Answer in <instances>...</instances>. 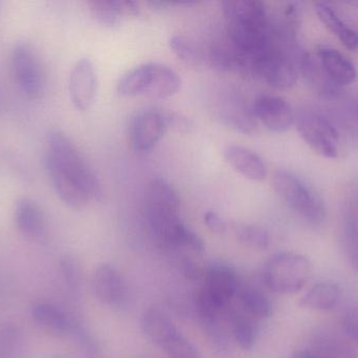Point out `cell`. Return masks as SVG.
Instances as JSON below:
<instances>
[{
  "instance_id": "1",
  "label": "cell",
  "mask_w": 358,
  "mask_h": 358,
  "mask_svg": "<svg viewBox=\"0 0 358 358\" xmlns=\"http://www.w3.org/2000/svg\"><path fill=\"white\" fill-rule=\"evenodd\" d=\"M179 212L180 198L173 185L164 179H153L145 193V216L151 235L162 247L201 254V239L183 224Z\"/></svg>"
},
{
  "instance_id": "2",
  "label": "cell",
  "mask_w": 358,
  "mask_h": 358,
  "mask_svg": "<svg viewBox=\"0 0 358 358\" xmlns=\"http://www.w3.org/2000/svg\"><path fill=\"white\" fill-rule=\"evenodd\" d=\"M231 46L240 61V69L252 73L275 38L266 6L258 0H227L222 2Z\"/></svg>"
},
{
  "instance_id": "3",
  "label": "cell",
  "mask_w": 358,
  "mask_h": 358,
  "mask_svg": "<svg viewBox=\"0 0 358 358\" xmlns=\"http://www.w3.org/2000/svg\"><path fill=\"white\" fill-rule=\"evenodd\" d=\"M273 185L286 205L307 224L320 227L327 220V206L315 187L288 170H278Z\"/></svg>"
},
{
  "instance_id": "4",
  "label": "cell",
  "mask_w": 358,
  "mask_h": 358,
  "mask_svg": "<svg viewBox=\"0 0 358 358\" xmlns=\"http://www.w3.org/2000/svg\"><path fill=\"white\" fill-rule=\"evenodd\" d=\"M43 160L75 179L90 193L92 200L102 197V186L98 177L73 141L61 130H52L48 132Z\"/></svg>"
},
{
  "instance_id": "5",
  "label": "cell",
  "mask_w": 358,
  "mask_h": 358,
  "mask_svg": "<svg viewBox=\"0 0 358 358\" xmlns=\"http://www.w3.org/2000/svg\"><path fill=\"white\" fill-rule=\"evenodd\" d=\"M310 275L308 259L294 252H279L265 263L262 279L275 294H294L305 287Z\"/></svg>"
},
{
  "instance_id": "6",
  "label": "cell",
  "mask_w": 358,
  "mask_h": 358,
  "mask_svg": "<svg viewBox=\"0 0 358 358\" xmlns=\"http://www.w3.org/2000/svg\"><path fill=\"white\" fill-rule=\"evenodd\" d=\"M294 125L301 138L315 153L326 159H336L340 153V132L331 120L313 109L296 111Z\"/></svg>"
},
{
  "instance_id": "7",
  "label": "cell",
  "mask_w": 358,
  "mask_h": 358,
  "mask_svg": "<svg viewBox=\"0 0 358 358\" xmlns=\"http://www.w3.org/2000/svg\"><path fill=\"white\" fill-rule=\"evenodd\" d=\"M241 284L233 267L214 263L204 275V283L198 294V306L206 307L219 313H227Z\"/></svg>"
},
{
  "instance_id": "8",
  "label": "cell",
  "mask_w": 358,
  "mask_h": 358,
  "mask_svg": "<svg viewBox=\"0 0 358 358\" xmlns=\"http://www.w3.org/2000/svg\"><path fill=\"white\" fill-rule=\"evenodd\" d=\"M147 338L170 358H199L197 349L178 331L171 319L157 308H149L142 317Z\"/></svg>"
},
{
  "instance_id": "9",
  "label": "cell",
  "mask_w": 358,
  "mask_h": 358,
  "mask_svg": "<svg viewBox=\"0 0 358 358\" xmlns=\"http://www.w3.org/2000/svg\"><path fill=\"white\" fill-rule=\"evenodd\" d=\"M12 67L20 90L29 98H40L45 88V76L37 54L29 44L19 42L14 46Z\"/></svg>"
},
{
  "instance_id": "10",
  "label": "cell",
  "mask_w": 358,
  "mask_h": 358,
  "mask_svg": "<svg viewBox=\"0 0 358 358\" xmlns=\"http://www.w3.org/2000/svg\"><path fill=\"white\" fill-rule=\"evenodd\" d=\"M168 130L167 113L157 109L136 111L128 126L130 144L138 153H148Z\"/></svg>"
},
{
  "instance_id": "11",
  "label": "cell",
  "mask_w": 358,
  "mask_h": 358,
  "mask_svg": "<svg viewBox=\"0 0 358 358\" xmlns=\"http://www.w3.org/2000/svg\"><path fill=\"white\" fill-rule=\"evenodd\" d=\"M252 109L257 121L271 132H285L294 124L296 111L282 97L262 95L255 100Z\"/></svg>"
},
{
  "instance_id": "12",
  "label": "cell",
  "mask_w": 358,
  "mask_h": 358,
  "mask_svg": "<svg viewBox=\"0 0 358 358\" xmlns=\"http://www.w3.org/2000/svg\"><path fill=\"white\" fill-rule=\"evenodd\" d=\"M69 92L73 106L79 111H87L98 92V76L94 63L88 58L76 62L69 75Z\"/></svg>"
},
{
  "instance_id": "13",
  "label": "cell",
  "mask_w": 358,
  "mask_h": 358,
  "mask_svg": "<svg viewBox=\"0 0 358 358\" xmlns=\"http://www.w3.org/2000/svg\"><path fill=\"white\" fill-rule=\"evenodd\" d=\"M92 288L96 298L110 307H120L127 298V289L123 277L115 267L102 264L94 271Z\"/></svg>"
},
{
  "instance_id": "14",
  "label": "cell",
  "mask_w": 358,
  "mask_h": 358,
  "mask_svg": "<svg viewBox=\"0 0 358 358\" xmlns=\"http://www.w3.org/2000/svg\"><path fill=\"white\" fill-rule=\"evenodd\" d=\"M317 55L324 74L336 88L350 85L357 80L355 64L340 50L323 44L317 46Z\"/></svg>"
},
{
  "instance_id": "15",
  "label": "cell",
  "mask_w": 358,
  "mask_h": 358,
  "mask_svg": "<svg viewBox=\"0 0 358 358\" xmlns=\"http://www.w3.org/2000/svg\"><path fill=\"white\" fill-rule=\"evenodd\" d=\"M43 165L55 191L67 206L79 209L84 207L88 201L92 200L90 193L75 179L67 176L65 172L52 165L50 162L43 160Z\"/></svg>"
},
{
  "instance_id": "16",
  "label": "cell",
  "mask_w": 358,
  "mask_h": 358,
  "mask_svg": "<svg viewBox=\"0 0 358 358\" xmlns=\"http://www.w3.org/2000/svg\"><path fill=\"white\" fill-rule=\"evenodd\" d=\"M227 163L244 178L252 181H263L267 176L264 160L246 147L240 145H227L223 151Z\"/></svg>"
},
{
  "instance_id": "17",
  "label": "cell",
  "mask_w": 358,
  "mask_h": 358,
  "mask_svg": "<svg viewBox=\"0 0 358 358\" xmlns=\"http://www.w3.org/2000/svg\"><path fill=\"white\" fill-rule=\"evenodd\" d=\"M180 86V77L171 67L162 63H149L144 96L155 100H164L178 94Z\"/></svg>"
},
{
  "instance_id": "18",
  "label": "cell",
  "mask_w": 358,
  "mask_h": 358,
  "mask_svg": "<svg viewBox=\"0 0 358 358\" xmlns=\"http://www.w3.org/2000/svg\"><path fill=\"white\" fill-rule=\"evenodd\" d=\"M31 317L42 329L57 336H71L77 323L60 307L48 302L36 303L31 308Z\"/></svg>"
},
{
  "instance_id": "19",
  "label": "cell",
  "mask_w": 358,
  "mask_h": 358,
  "mask_svg": "<svg viewBox=\"0 0 358 358\" xmlns=\"http://www.w3.org/2000/svg\"><path fill=\"white\" fill-rule=\"evenodd\" d=\"M90 13L99 25L108 29L119 27L123 17L138 15V6L129 0H92L88 2Z\"/></svg>"
},
{
  "instance_id": "20",
  "label": "cell",
  "mask_w": 358,
  "mask_h": 358,
  "mask_svg": "<svg viewBox=\"0 0 358 358\" xmlns=\"http://www.w3.org/2000/svg\"><path fill=\"white\" fill-rule=\"evenodd\" d=\"M15 221L19 230L29 239L38 240L45 231V218L40 206L33 200L21 199L15 208Z\"/></svg>"
},
{
  "instance_id": "21",
  "label": "cell",
  "mask_w": 358,
  "mask_h": 358,
  "mask_svg": "<svg viewBox=\"0 0 358 358\" xmlns=\"http://www.w3.org/2000/svg\"><path fill=\"white\" fill-rule=\"evenodd\" d=\"M315 10L322 23L340 39L345 48L358 50V31L345 23L334 8L326 2L317 1L315 2Z\"/></svg>"
},
{
  "instance_id": "22",
  "label": "cell",
  "mask_w": 358,
  "mask_h": 358,
  "mask_svg": "<svg viewBox=\"0 0 358 358\" xmlns=\"http://www.w3.org/2000/svg\"><path fill=\"white\" fill-rule=\"evenodd\" d=\"M196 308L200 325L212 346L218 351L227 350L229 348V336L224 327L227 313H219L197 305Z\"/></svg>"
},
{
  "instance_id": "23",
  "label": "cell",
  "mask_w": 358,
  "mask_h": 358,
  "mask_svg": "<svg viewBox=\"0 0 358 358\" xmlns=\"http://www.w3.org/2000/svg\"><path fill=\"white\" fill-rule=\"evenodd\" d=\"M342 290L340 286L329 282L315 284L304 294L300 306L311 310H330L340 302Z\"/></svg>"
},
{
  "instance_id": "24",
  "label": "cell",
  "mask_w": 358,
  "mask_h": 358,
  "mask_svg": "<svg viewBox=\"0 0 358 358\" xmlns=\"http://www.w3.org/2000/svg\"><path fill=\"white\" fill-rule=\"evenodd\" d=\"M220 117L223 123L242 134H254L258 125L252 107L239 100H229L225 103L220 109Z\"/></svg>"
},
{
  "instance_id": "25",
  "label": "cell",
  "mask_w": 358,
  "mask_h": 358,
  "mask_svg": "<svg viewBox=\"0 0 358 358\" xmlns=\"http://www.w3.org/2000/svg\"><path fill=\"white\" fill-rule=\"evenodd\" d=\"M227 321L240 348L245 351L252 350L258 334L256 319L243 310H231L229 308L227 312Z\"/></svg>"
},
{
  "instance_id": "26",
  "label": "cell",
  "mask_w": 358,
  "mask_h": 358,
  "mask_svg": "<svg viewBox=\"0 0 358 358\" xmlns=\"http://www.w3.org/2000/svg\"><path fill=\"white\" fill-rule=\"evenodd\" d=\"M241 310L255 319H268L273 313V305L261 290L252 286H242L237 294Z\"/></svg>"
},
{
  "instance_id": "27",
  "label": "cell",
  "mask_w": 358,
  "mask_h": 358,
  "mask_svg": "<svg viewBox=\"0 0 358 358\" xmlns=\"http://www.w3.org/2000/svg\"><path fill=\"white\" fill-rule=\"evenodd\" d=\"M22 331L13 324L0 327V358H24L27 345Z\"/></svg>"
},
{
  "instance_id": "28",
  "label": "cell",
  "mask_w": 358,
  "mask_h": 358,
  "mask_svg": "<svg viewBox=\"0 0 358 358\" xmlns=\"http://www.w3.org/2000/svg\"><path fill=\"white\" fill-rule=\"evenodd\" d=\"M148 63L138 65L122 76L117 82V94L125 98L143 96L146 83Z\"/></svg>"
},
{
  "instance_id": "29",
  "label": "cell",
  "mask_w": 358,
  "mask_h": 358,
  "mask_svg": "<svg viewBox=\"0 0 358 358\" xmlns=\"http://www.w3.org/2000/svg\"><path fill=\"white\" fill-rule=\"evenodd\" d=\"M170 48L174 54L189 65H200L204 61L203 53L197 44L185 36L176 35L170 39Z\"/></svg>"
},
{
  "instance_id": "30",
  "label": "cell",
  "mask_w": 358,
  "mask_h": 358,
  "mask_svg": "<svg viewBox=\"0 0 358 358\" xmlns=\"http://www.w3.org/2000/svg\"><path fill=\"white\" fill-rule=\"evenodd\" d=\"M343 244L349 264L358 273V225L353 219L345 222Z\"/></svg>"
},
{
  "instance_id": "31",
  "label": "cell",
  "mask_w": 358,
  "mask_h": 358,
  "mask_svg": "<svg viewBox=\"0 0 358 358\" xmlns=\"http://www.w3.org/2000/svg\"><path fill=\"white\" fill-rule=\"evenodd\" d=\"M71 336L75 338L78 347L86 358H98L99 347L92 334L79 322L76 323Z\"/></svg>"
},
{
  "instance_id": "32",
  "label": "cell",
  "mask_w": 358,
  "mask_h": 358,
  "mask_svg": "<svg viewBox=\"0 0 358 358\" xmlns=\"http://www.w3.org/2000/svg\"><path fill=\"white\" fill-rule=\"evenodd\" d=\"M237 235L242 243L250 247L263 248V249L268 247V233L260 227L243 225L237 229Z\"/></svg>"
},
{
  "instance_id": "33",
  "label": "cell",
  "mask_w": 358,
  "mask_h": 358,
  "mask_svg": "<svg viewBox=\"0 0 358 358\" xmlns=\"http://www.w3.org/2000/svg\"><path fill=\"white\" fill-rule=\"evenodd\" d=\"M60 271L63 281L71 291L78 292L81 285V273L75 260L64 258L60 262Z\"/></svg>"
},
{
  "instance_id": "34",
  "label": "cell",
  "mask_w": 358,
  "mask_h": 358,
  "mask_svg": "<svg viewBox=\"0 0 358 358\" xmlns=\"http://www.w3.org/2000/svg\"><path fill=\"white\" fill-rule=\"evenodd\" d=\"M342 328L347 338L358 345V307L349 308L343 315Z\"/></svg>"
},
{
  "instance_id": "35",
  "label": "cell",
  "mask_w": 358,
  "mask_h": 358,
  "mask_svg": "<svg viewBox=\"0 0 358 358\" xmlns=\"http://www.w3.org/2000/svg\"><path fill=\"white\" fill-rule=\"evenodd\" d=\"M167 123L168 128H171L180 132H189L193 128V122L178 113H167Z\"/></svg>"
},
{
  "instance_id": "36",
  "label": "cell",
  "mask_w": 358,
  "mask_h": 358,
  "mask_svg": "<svg viewBox=\"0 0 358 358\" xmlns=\"http://www.w3.org/2000/svg\"><path fill=\"white\" fill-rule=\"evenodd\" d=\"M181 270L185 277L193 280V281L199 280L203 275L201 267L197 263L194 262L192 259L187 258V256H183V258L181 259Z\"/></svg>"
},
{
  "instance_id": "37",
  "label": "cell",
  "mask_w": 358,
  "mask_h": 358,
  "mask_svg": "<svg viewBox=\"0 0 358 358\" xmlns=\"http://www.w3.org/2000/svg\"><path fill=\"white\" fill-rule=\"evenodd\" d=\"M204 224L213 233H220L225 230V223L216 212H208L204 214Z\"/></svg>"
},
{
  "instance_id": "38",
  "label": "cell",
  "mask_w": 358,
  "mask_h": 358,
  "mask_svg": "<svg viewBox=\"0 0 358 358\" xmlns=\"http://www.w3.org/2000/svg\"><path fill=\"white\" fill-rule=\"evenodd\" d=\"M294 358H325L310 350H299L296 351Z\"/></svg>"
},
{
  "instance_id": "39",
  "label": "cell",
  "mask_w": 358,
  "mask_h": 358,
  "mask_svg": "<svg viewBox=\"0 0 358 358\" xmlns=\"http://www.w3.org/2000/svg\"><path fill=\"white\" fill-rule=\"evenodd\" d=\"M55 358H60V357H55Z\"/></svg>"
}]
</instances>
